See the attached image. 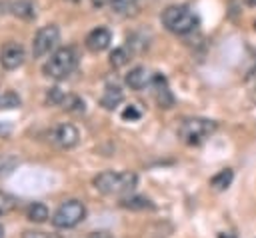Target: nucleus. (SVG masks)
Listing matches in <instances>:
<instances>
[{"instance_id":"obj_1","label":"nucleus","mask_w":256,"mask_h":238,"mask_svg":"<svg viewBox=\"0 0 256 238\" xmlns=\"http://www.w3.org/2000/svg\"><path fill=\"white\" fill-rule=\"evenodd\" d=\"M136 182H138V176L134 172L106 170L94 178V188L108 196H122V194H130L134 190Z\"/></svg>"},{"instance_id":"obj_2","label":"nucleus","mask_w":256,"mask_h":238,"mask_svg":"<svg viewBox=\"0 0 256 238\" xmlns=\"http://www.w3.org/2000/svg\"><path fill=\"white\" fill-rule=\"evenodd\" d=\"M216 122L208 120V118H184L178 124V138L188 144V146H198L202 142H206L214 132H216Z\"/></svg>"},{"instance_id":"obj_3","label":"nucleus","mask_w":256,"mask_h":238,"mask_svg":"<svg viewBox=\"0 0 256 238\" xmlns=\"http://www.w3.org/2000/svg\"><path fill=\"white\" fill-rule=\"evenodd\" d=\"M78 66V52L72 46H64L60 50H56L44 64V74L48 78L54 80H62L66 76H70L74 72V68Z\"/></svg>"},{"instance_id":"obj_4","label":"nucleus","mask_w":256,"mask_h":238,"mask_svg":"<svg viewBox=\"0 0 256 238\" xmlns=\"http://www.w3.org/2000/svg\"><path fill=\"white\" fill-rule=\"evenodd\" d=\"M162 24L166 26V30H170L178 36H184V34H190L196 30L198 18L186 6H168L162 12Z\"/></svg>"},{"instance_id":"obj_5","label":"nucleus","mask_w":256,"mask_h":238,"mask_svg":"<svg viewBox=\"0 0 256 238\" xmlns=\"http://www.w3.org/2000/svg\"><path fill=\"white\" fill-rule=\"evenodd\" d=\"M86 218V206L80 200H66L58 206L52 216V224L56 228H74Z\"/></svg>"},{"instance_id":"obj_6","label":"nucleus","mask_w":256,"mask_h":238,"mask_svg":"<svg viewBox=\"0 0 256 238\" xmlns=\"http://www.w3.org/2000/svg\"><path fill=\"white\" fill-rule=\"evenodd\" d=\"M58 40H60V30H58V26H54V24L42 26V28L36 32L34 40H32V54H34L36 58H42V56L50 54V52L56 48Z\"/></svg>"},{"instance_id":"obj_7","label":"nucleus","mask_w":256,"mask_h":238,"mask_svg":"<svg viewBox=\"0 0 256 238\" xmlns=\"http://www.w3.org/2000/svg\"><path fill=\"white\" fill-rule=\"evenodd\" d=\"M78 140H80V132H78V128L74 126V124H58V126H54L50 132H48V142L52 144V146H56V148H60V150H70V148H74L76 144H78Z\"/></svg>"},{"instance_id":"obj_8","label":"nucleus","mask_w":256,"mask_h":238,"mask_svg":"<svg viewBox=\"0 0 256 238\" xmlns=\"http://www.w3.org/2000/svg\"><path fill=\"white\" fill-rule=\"evenodd\" d=\"M26 58V52H24V46L18 44V42H8L2 46L0 50V64L6 68V70H14L18 66H22Z\"/></svg>"},{"instance_id":"obj_9","label":"nucleus","mask_w":256,"mask_h":238,"mask_svg":"<svg viewBox=\"0 0 256 238\" xmlns=\"http://www.w3.org/2000/svg\"><path fill=\"white\" fill-rule=\"evenodd\" d=\"M150 88L154 90V98H156L160 108H172L174 106V96H172V92L168 88V82L162 74H154Z\"/></svg>"},{"instance_id":"obj_10","label":"nucleus","mask_w":256,"mask_h":238,"mask_svg":"<svg viewBox=\"0 0 256 238\" xmlns=\"http://www.w3.org/2000/svg\"><path fill=\"white\" fill-rule=\"evenodd\" d=\"M110 42H112V32L104 26H98V28L90 30L88 36H86V48L90 52H102L110 46Z\"/></svg>"},{"instance_id":"obj_11","label":"nucleus","mask_w":256,"mask_h":238,"mask_svg":"<svg viewBox=\"0 0 256 238\" xmlns=\"http://www.w3.org/2000/svg\"><path fill=\"white\" fill-rule=\"evenodd\" d=\"M152 78H154V74H150V70H146L144 66H136V68H132V70L126 74L124 82H126V86H130L132 90H144L146 86L152 84Z\"/></svg>"},{"instance_id":"obj_12","label":"nucleus","mask_w":256,"mask_h":238,"mask_svg":"<svg viewBox=\"0 0 256 238\" xmlns=\"http://www.w3.org/2000/svg\"><path fill=\"white\" fill-rule=\"evenodd\" d=\"M120 206L126 210H136V212H144V210H154V202L146 196L140 194H126L120 200Z\"/></svg>"},{"instance_id":"obj_13","label":"nucleus","mask_w":256,"mask_h":238,"mask_svg":"<svg viewBox=\"0 0 256 238\" xmlns=\"http://www.w3.org/2000/svg\"><path fill=\"white\" fill-rule=\"evenodd\" d=\"M122 100H124V92L118 86H106V90H104V94L100 98V104L106 110H114Z\"/></svg>"},{"instance_id":"obj_14","label":"nucleus","mask_w":256,"mask_h":238,"mask_svg":"<svg viewBox=\"0 0 256 238\" xmlns=\"http://www.w3.org/2000/svg\"><path fill=\"white\" fill-rule=\"evenodd\" d=\"M10 10L14 16H18L22 20H32L36 16V6L30 0H14L10 4Z\"/></svg>"},{"instance_id":"obj_15","label":"nucleus","mask_w":256,"mask_h":238,"mask_svg":"<svg viewBox=\"0 0 256 238\" xmlns=\"http://www.w3.org/2000/svg\"><path fill=\"white\" fill-rule=\"evenodd\" d=\"M48 216H50V212H48V208H46V204H42V202H32V204H28V208H26V218L30 220V222H46L48 220Z\"/></svg>"},{"instance_id":"obj_16","label":"nucleus","mask_w":256,"mask_h":238,"mask_svg":"<svg viewBox=\"0 0 256 238\" xmlns=\"http://www.w3.org/2000/svg\"><path fill=\"white\" fill-rule=\"evenodd\" d=\"M232 180H234L232 168H224V170H220L218 174H214V176L210 178V186L220 192V190H226V188L232 184Z\"/></svg>"},{"instance_id":"obj_17","label":"nucleus","mask_w":256,"mask_h":238,"mask_svg":"<svg viewBox=\"0 0 256 238\" xmlns=\"http://www.w3.org/2000/svg\"><path fill=\"white\" fill-rule=\"evenodd\" d=\"M130 56H132V50L128 46H120V48H114L110 52V66L112 68H122L130 62Z\"/></svg>"},{"instance_id":"obj_18","label":"nucleus","mask_w":256,"mask_h":238,"mask_svg":"<svg viewBox=\"0 0 256 238\" xmlns=\"http://www.w3.org/2000/svg\"><path fill=\"white\" fill-rule=\"evenodd\" d=\"M60 106H62L64 110H68V112H84V100L78 98V96H70V94H66Z\"/></svg>"},{"instance_id":"obj_19","label":"nucleus","mask_w":256,"mask_h":238,"mask_svg":"<svg viewBox=\"0 0 256 238\" xmlns=\"http://www.w3.org/2000/svg\"><path fill=\"white\" fill-rule=\"evenodd\" d=\"M18 166V158L12 154H0V176H8Z\"/></svg>"},{"instance_id":"obj_20","label":"nucleus","mask_w":256,"mask_h":238,"mask_svg":"<svg viewBox=\"0 0 256 238\" xmlns=\"http://www.w3.org/2000/svg\"><path fill=\"white\" fill-rule=\"evenodd\" d=\"M136 4H138V0H112V2H110V8H112V12H116V14H126V12H130V10H134Z\"/></svg>"},{"instance_id":"obj_21","label":"nucleus","mask_w":256,"mask_h":238,"mask_svg":"<svg viewBox=\"0 0 256 238\" xmlns=\"http://www.w3.org/2000/svg\"><path fill=\"white\" fill-rule=\"evenodd\" d=\"M20 106V98H18V94H14V92H2L0 94V108H18Z\"/></svg>"},{"instance_id":"obj_22","label":"nucleus","mask_w":256,"mask_h":238,"mask_svg":"<svg viewBox=\"0 0 256 238\" xmlns=\"http://www.w3.org/2000/svg\"><path fill=\"white\" fill-rule=\"evenodd\" d=\"M14 206H16V198L6 192H0V216H6L8 212H12Z\"/></svg>"},{"instance_id":"obj_23","label":"nucleus","mask_w":256,"mask_h":238,"mask_svg":"<svg viewBox=\"0 0 256 238\" xmlns=\"http://www.w3.org/2000/svg\"><path fill=\"white\" fill-rule=\"evenodd\" d=\"M120 116H122V120H126V122L130 120V122H132V120H138V118L142 116V112L138 110V106L130 104V106H126V108L122 110V114H120Z\"/></svg>"},{"instance_id":"obj_24","label":"nucleus","mask_w":256,"mask_h":238,"mask_svg":"<svg viewBox=\"0 0 256 238\" xmlns=\"http://www.w3.org/2000/svg\"><path fill=\"white\" fill-rule=\"evenodd\" d=\"M246 86H248V92H250L252 100L256 102V66L248 72V76H246Z\"/></svg>"},{"instance_id":"obj_25","label":"nucleus","mask_w":256,"mask_h":238,"mask_svg":"<svg viewBox=\"0 0 256 238\" xmlns=\"http://www.w3.org/2000/svg\"><path fill=\"white\" fill-rule=\"evenodd\" d=\"M22 238H58V236H56V234L42 232V230H24Z\"/></svg>"},{"instance_id":"obj_26","label":"nucleus","mask_w":256,"mask_h":238,"mask_svg":"<svg viewBox=\"0 0 256 238\" xmlns=\"http://www.w3.org/2000/svg\"><path fill=\"white\" fill-rule=\"evenodd\" d=\"M90 238H112V236H110V232H106V230H98V232H92Z\"/></svg>"},{"instance_id":"obj_27","label":"nucleus","mask_w":256,"mask_h":238,"mask_svg":"<svg viewBox=\"0 0 256 238\" xmlns=\"http://www.w3.org/2000/svg\"><path fill=\"white\" fill-rule=\"evenodd\" d=\"M110 2H112V0H94V6L100 8V6H106V4H110Z\"/></svg>"},{"instance_id":"obj_28","label":"nucleus","mask_w":256,"mask_h":238,"mask_svg":"<svg viewBox=\"0 0 256 238\" xmlns=\"http://www.w3.org/2000/svg\"><path fill=\"white\" fill-rule=\"evenodd\" d=\"M248 6H252V8H256V0H244Z\"/></svg>"},{"instance_id":"obj_29","label":"nucleus","mask_w":256,"mask_h":238,"mask_svg":"<svg viewBox=\"0 0 256 238\" xmlns=\"http://www.w3.org/2000/svg\"><path fill=\"white\" fill-rule=\"evenodd\" d=\"M0 238H4V226L0 224Z\"/></svg>"},{"instance_id":"obj_30","label":"nucleus","mask_w":256,"mask_h":238,"mask_svg":"<svg viewBox=\"0 0 256 238\" xmlns=\"http://www.w3.org/2000/svg\"><path fill=\"white\" fill-rule=\"evenodd\" d=\"M70 2H80V0H70Z\"/></svg>"},{"instance_id":"obj_31","label":"nucleus","mask_w":256,"mask_h":238,"mask_svg":"<svg viewBox=\"0 0 256 238\" xmlns=\"http://www.w3.org/2000/svg\"><path fill=\"white\" fill-rule=\"evenodd\" d=\"M254 26H256V24H254Z\"/></svg>"}]
</instances>
